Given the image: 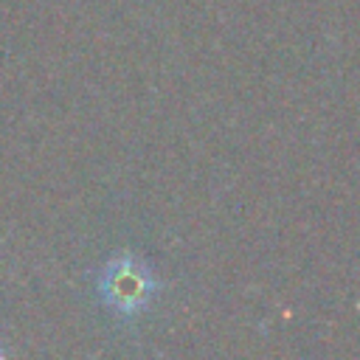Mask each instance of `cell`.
I'll use <instances>...</instances> for the list:
<instances>
[{
  "label": "cell",
  "instance_id": "cell-1",
  "mask_svg": "<svg viewBox=\"0 0 360 360\" xmlns=\"http://www.w3.org/2000/svg\"><path fill=\"white\" fill-rule=\"evenodd\" d=\"M96 290L110 312L118 318H135L158 295V278L146 262L129 250H121L101 267Z\"/></svg>",
  "mask_w": 360,
  "mask_h": 360
}]
</instances>
